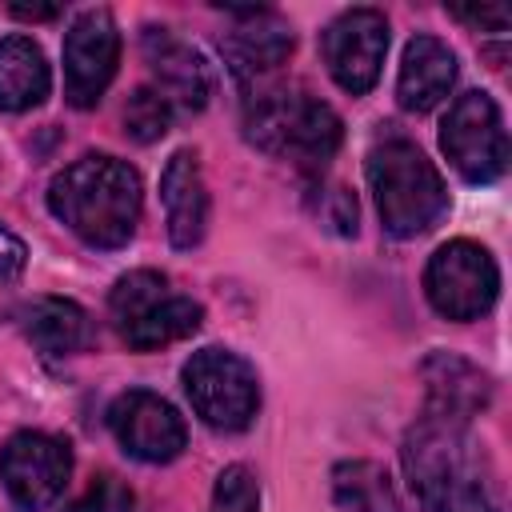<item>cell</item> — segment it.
<instances>
[{
  "instance_id": "7a4b0ae2",
  "label": "cell",
  "mask_w": 512,
  "mask_h": 512,
  "mask_svg": "<svg viewBox=\"0 0 512 512\" xmlns=\"http://www.w3.org/2000/svg\"><path fill=\"white\" fill-rule=\"evenodd\" d=\"M140 176L132 164L92 152L72 160L48 184L52 216L92 248H120L132 240L140 220Z\"/></svg>"
},
{
  "instance_id": "5b68a950",
  "label": "cell",
  "mask_w": 512,
  "mask_h": 512,
  "mask_svg": "<svg viewBox=\"0 0 512 512\" xmlns=\"http://www.w3.org/2000/svg\"><path fill=\"white\" fill-rule=\"evenodd\" d=\"M196 416L216 432H244L260 408L256 368L228 348H200L180 368Z\"/></svg>"
},
{
  "instance_id": "52a82bcc",
  "label": "cell",
  "mask_w": 512,
  "mask_h": 512,
  "mask_svg": "<svg viewBox=\"0 0 512 512\" xmlns=\"http://www.w3.org/2000/svg\"><path fill=\"white\" fill-rule=\"evenodd\" d=\"M440 148L468 184H492L508 168V132L488 92H464L452 100L440 124Z\"/></svg>"
},
{
  "instance_id": "d4e9b609",
  "label": "cell",
  "mask_w": 512,
  "mask_h": 512,
  "mask_svg": "<svg viewBox=\"0 0 512 512\" xmlns=\"http://www.w3.org/2000/svg\"><path fill=\"white\" fill-rule=\"evenodd\" d=\"M456 20L472 24V28H492V32H504L508 28V8L500 4H484V8H452Z\"/></svg>"
},
{
  "instance_id": "e0dca14e",
  "label": "cell",
  "mask_w": 512,
  "mask_h": 512,
  "mask_svg": "<svg viewBox=\"0 0 512 512\" xmlns=\"http://www.w3.org/2000/svg\"><path fill=\"white\" fill-rule=\"evenodd\" d=\"M16 316L24 320V336L48 356H68L92 344V320L76 300L36 296L32 304L16 308Z\"/></svg>"
},
{
  "instance_id": "9c48e42d",
  "label": "cell",
  "mask_w": 512,
  "mask_h": 512,
  "mask_svg": "<svg viewBox=\"0 0 512 512\" xmlns=\"http://www.w3.org/2000/svg\"><path fill=\"white\" fill-rule=\"evenodd\" d=\"M120 64V28L108 8H88L64 36V96L72 108H96Z\"/></svg>"
},
{
  "instance_id": "9a60e30c",
  "label": "cell",
  "mask_w": 512,
  "mask_h": 512,
  "mask_svg": "<svg viewBox=\"0 0 512 512\" xmlns=\"http://www.w3.org/2000/svg\"><path fill=\"white\" fill-rule=\"evenodd\" d=\"M424 384H428L424 412H436V416H452V420L472 424L492 404L488 372H480L476 364H468L452 352H436L424 360Z\"/></svg>"
},
{
  "instance_id": "7402d4cb",
  "label": "cell",
  "mask_w": 512,
  "mask_h": 512,
  "mask_svg": "<svg viewBox=\"0 0 512 512\" xmlns=\"http://www.w3.org/2000/svg\"><path fill=\"white\" fill-rule=\"evenodd\" d=\"M208 512H260V488L256 476L244 464H228L212 484Z\"/></svg>"
},
{
  "instance_id": "d6986e66",
  "label": "cell",
  "mask_w": 512,
  "mask_h": 512,
  "mask_svg": "<svg viewBox=\"0 0 512 512\" xmlns=\"http://www.w3.org/2000/svg\"><path fill=\"white\" fill-rule=\"evenodd\" d=\"M204 324V308L192 300V296H176V292H164L160 300H152L144 312H136L132 320H124L116 332L128 348L136 352H156L164 344H176L184 336H192L196 328Z\"/></svg>"
},
{
  "instance_id": "ac0fdd59",
  "label": "cell",
  "mask_w": 512,
  "mask_h": 512,
  "mask_svg": "<svg viewBox=\"0 0 512 512\" xmlns=\"http://www.w3.org/2000/svg\"><path fill=\"white\" fill-rule=\"evenodd\" d=\"M52 92V68L36 40L8 36L0 40V108L4 112H28L44 104Z\"/></svg>"
},
{
  "instance_id": "ba28073f",
  "label": "cell",
  "mask_w": 512,
  "mask_h": 512,
  "mask_svg": "<svg viewBox=\"0 0 512 512\" xmlns=\"http://www.w3.org/2000/svg\"><path fill=\"white\" fill-rule=\"evenodd\" d=\"M72 476V448L48 432H16L0 448V480L16 508L44 512L60 500Z\"/></svg>"
},
{
  "instance_id": "ffe728a7",
  "label": "cell",
  "mask_w": 512,
  "mask_h": 512,
  "mask_svg": "<svg viewBox=\"0 0 512 512\" xmlns=\"http://www.w3.org/2000/svg\"><path fill=\"white\" fill-rule=\"evenodd\" d=\"M332 496L340 512H400L392 476L372 460H344L332 468Z\"/></svg>"
},
{
  "instance_id": "5bb4252c",
  "label": "cell",
  "mask_w": 512,
  "mask_h": 512,
  "mask_svg": "<svg viewBox=\"0 0 512 512\" xmlns=\"http://www.w3.org/2000/svg\"><path fill=\"white\" fill-rule=\"evenodd\" d=\"M452 84H456V52L428 32L412 36L404 48V60H400V76H396L400 108L432 112L440 100H448Z\"/></svg>"
},
{
  "instance_id": "8992f818",
  "label": "cell",
  "mask_w": 512,
  "mask_h": 512,
  "mask_svg": "<svg viewBox=\"0 0 512 512\" xmlns=\"http://www.w3.org/2000/svg\"><path fill=\"white\" fill-rule=\"evenodd\" d=\"M424 296L448 320H480L500 296V268L476 240H448L424 268Z\"/></svg>"
},
{
  "instance_id": "7c38bea8",
  "label": "cell",
  "mask_w": 512,
  "mask_h": 512,
  "mask_svg": "<svg viewBox=\"0 0 512 512\" xmlns=\"http://www.w3.org/2000/svg\"><path fill=\"white\" fill-rule=\"evenodd\" d=\"M144 60L152 68V80H156V92L176 108L184 112H200L208 104V68L200 60V52L192 44H184L172 28H144Z\"/></svg>"
},
{
  "instance_id": "6da1fadb",
  "label": "cell",
  "mask_w": 512,
  "mask_h": 512,
  "mask_svg": "<svg viewBox=\"0 0 512 512\" xmlns=\"http://www.w3.org/2000/svg\"><path fill=\"white\" fill-rule=\"evenodd\" d=\"M400 460L424 512H500L488 464L464 420L424 412L408 428Z\"/></svg>"
},
{
  "instance_id": "2e32d148",
  "label": "cell",
  "mask_w": 512,
  "mask_h": 512,
  "mask_svg": "<svg viewBox=\"0 0 512 512\" xmlns=\"http://www.w3.org/2000/svg\"><path fill=\"white\" fill-rule=\"evenodd\" d=\"M236 28L228 32V56L236 60V72H268L280 68L292 56V28L268 12V8H232L228 12Z\"/></svg>"
},
{
  "instance_id": "4fadbf2b",
  "label": "cell",
  "mask_w": 512,
  "mask_h": 512,
  "mask_svg": "<svg viewBox=\"0 0 512 512\" xmlns=\"http://www.w3.org/2000/svg\"><path fill=\"white\" fill-rule=\"evenodd\" d=\"M160 204L172 248H196L208 232V188L200 172V156L192 148H176L160 172Z\"/></svg>"
},
{
  "instance_id": "8fae6325",
  "label": "cell",
  "mask_w": 512,
  "mask_h": 512,
  "mask_svg": "<svg viewBox=\"0 0 512 512\" xmlns=\"http://www.w3.org/2000/svg\"><path fill=\"white\" fill-rule=\"evenodd\" d=\"M108 428L116 436V444L144 460V464H168L184 452L188 444V428L184 416L156 392L148 388H128L108 404Z\"/></svg>"
},
{
  "instance_id": "603a6c76",
  "label": "cell",
  "mask_w": 512,
  "mask_h": 512,
  "mask_svg": "<svg viewBox=\"0 0 512 512\" xmlns=\"http://www.w3.org/2000/svg\"><path fill=\"white\" fill-rule=\"evenodd\" d=\"M24 268H28L24 240L0 224V320H12L16 316V296H20Z\"/></svg>"
},
{
  "instance_id": "3957f363",
  "label": "cell",
  "mask_w": 512,
  "mask_h": 512,
  "mask_svg": "<svg viewBox=\"0 0 512 512\" xmlns=\"http://www.w3.org/2000/svg\"><path fill=\"white\" fill-rule=\"evenodd\" d=\"M368 188L376 196V212L384 232L408 240L440 220L448 208V188L436 164L404 136H388L368 152Z\"/></svg>"
},
{
  "instance_id": "277c9868",
  "label": "cell",
  "mask_w": 512,
  "mask_h": 512,
  "mask_svg": "<svg viewBox=\"0 0 512 512\" xmlns=\"http://www.w3.org/2000/svg\"><path fill=\"white\" fill-rule=\"evenodd\" d=\"M340 136H344L340 116L316 96L276 92V96H260L248 108V140L272 156L324 164L336 156Z\"/></svg>"
},
{
  "instance_id": "44dd1931",
  "label": "cell",
  "mask_w": 512,
  "mask_h": 512,
  "mask_svg": "<svg viewBox=\"0 0 512 512\" xmlns=\"http://www.w3.org/2000/svg\"><path fill=\"white\" fill-rule=\"evenodd\" d=\"M172 128V104L156 88H136L124 104V132L136 144H152Z\"/></svg>"
},
{
  "instance_id": "484cf974",
  "label": "cell",
  "mask_w": 512,
  "mask_h": 512,
  "mask_svg": "<svg viewBox=\"0 0 512 512\" xmlns=\"http://www.w3.org/2000/svg\"><path fill=\"white\" fill-rule=\"evenodd\" d=\"M8 12L20 16V20H56L60 16V4H12Z\"/></svg>"
},
{
  "instance_id": "30bf717a",
  "label": "cell",
  "mask_w": 512,
  "mask_h": 512,
  "mask_svg": "<svg viewBox=\"0 0 512 512\" xmlns=\"http://www.w3.org/2000/svg\"><path fill=\"white\" fill-rule=\"evenodd\" d=\"M320 52L324 64L332 72V80L352 92L364 96L384 68V52H388V20L376 8H348L340 12L324 36H320Z\"/></svg>"
},
{
  "instance_id": "cb8c5ba5",
  "label": "cell",
  "mask_w": 512,
  "mask_h": 512,
  "mask_svg": "<svg viewBox=\"0 0 512 512\" xmlns=\"http://www.w3.org/2000/svg\"><path fill=\"white\" fill-rule=\"evenodd\" d=\"M68 512H136V496L116 476H100Z\"/></svg>"
}]
</instances>
